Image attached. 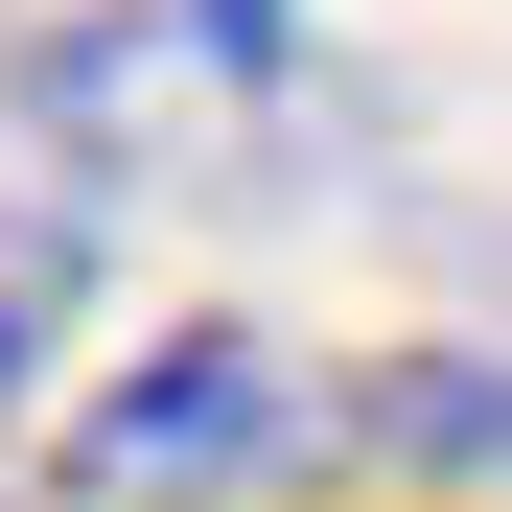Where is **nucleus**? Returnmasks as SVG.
<instances>
[{"mask_svg":"<svg viewBox=\"0 0 512 512\" xmlns=\"http://www.w3.org/2000/svg\"><path fill=\"white\" fill-rule=\"evenodd\" d=\"M280 443H303L280 326H163V350H140L94 419H70V489H94V512H233Z\"/></svg>","mask_w":512,"mask_h":512,"instance_id":"nucleus-1","label":"nucleus"},{"mask_svg":"<svg viewBox=\"0 0 512 512\" xmlns=\"http://www.w3.org/2000/svg\"><path fill=\"white\" fill-rule=\"evenodd\" d=\"M70 326H94V210L70 187H0V396H47Z\"/></svg>","mask_w":512,"mask_h":512,"instance_id":"nucleus-2","label":"nucleus"}]
</instances>
